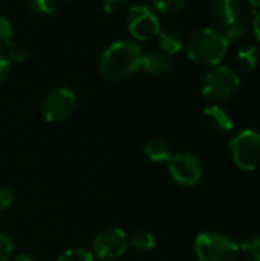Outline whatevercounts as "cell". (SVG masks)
<instances>
[{"label":"cell","mask_w":260,"mask_h":261,"mask_svg":"<svg viewBox=\"0 0 260 261\" xmlns=\"http://www.w3.org/2000/svg\"><path fill=\"white\" fill-rule=\"evenodd\" d=\"M144 54L143 47L135 41H116L104 50L100 61V70L107 80H126L141 67Z\"/></svg>","instance_id":"cell-1"},{"label":"cell","mask_w":260,"mask_h":261,"mask_svg":"<svg viewBox=\"0 0 260 261\" xmlns=\"http://www.w3.org/2000/svg\"><path fill=\"white\" fill-rule=\"evenodd\" d=\"M228 41L222 31L211 28H204L196 31L187 41L185 50L187 57L201 66H216L219 64L228 50Z\"/></svg>","instance_id":"cell-2"},{"label":"cell","mask_w":260,"mask_h":261,"mask_svg":"<svg viewBox=\"0 0 260 261\" xmlns=\"http://www.w3.org/2000/svg\"><path fill=\"white\" fill-rule=\"evenodd\" d=\"M195 252L199 261H236L239 245L225 234L205 231L196 237Z\"/></svg>","instance_id":"cell-3"},{"label":"cell","mask_w":260,"mask_h":261,"mask_svg":"<svg viewBox=\"0 0 260 261\" xmlns=\"http://www.w3.org/2000/svg\"><path fill=\"white\" fill-rule=\"evenodd\" d=\"M239 75L227 66H219L204 75L201 81V93L207 99L218 102L234 96V93L239 90Z\"/></svg>","instance_id":"cell-4"},{"label":"cell","mask_w":260,"mask_h":261,"mask_svg":"<svg viewBox=\"0 0 260 261\" xmlns=\"http://www.w3.org/2000/svg\"><path fill=\"white\" fill-rule=\"evenodd\" d=\"M233 162L244 171H254L260 167V133L251 128L239 132L230 141Z\"/></svg>","instance_id":"cell-5"},{"label":"cell","mask_w":260,"mask_h":261,"mask_svg":"<svg viewBox=\"0 0 260 261\" xmlns=\"http://www.w3.org/2000/svg\"><path fill=\"white\" fill-rule=\"evenodd\" d=\"M172 180L185 188H192L199 184L202 177V165L196 154L192 151H178L167 161Z\"/></svg>","instance_id":"cell-6"},{"label":"cell","mask_w":260,"mask_h":261,"mask_svg":"<svg viewBox=\"0 0 260 261\" xmlns=\"http://www.w3.org/2000/svg\"><path fill=\"white\" fill-rule=\"evenodd\" d=\"M129 249L127 234L116 226L106 228L100 231L92 242L93 257L104 261H113L121 258Z\"/></svg>","instance_id":"cell-7"},{"label":"cell","mask_w":260,"mask_h":261,"mask_svg":"<svg viewBox=\"0 0 260 261\" xmlns=\"http://www.w3.org/2000/svg\"><path fill=\"white\" fill-rule=\"evenodd\" d=\"M75 93L67 87L51 90L43 101V116L48 122H63L75 110Z\"/></svg>","instance_id":"cell-8"},{"label":"cell","mask_w":260,"mask_h":261,"mask_svg":"<svg viewBox=\"0 0 260 261\" xmlns=\"http://www.w3.org/2000/svg\"><path fill=\"white\" fill-rule=\"evenodd\" d=\"M130 34L138 40H149L159 34L161 26L158 17L146 5L132 6L126 15Z\"/></svg>","instance_id":"cell-9"},{"label":"cell","mask_w":260,"mask_h":261,"mask_svg":"<svg viewBox=\"0 0 260 261\" xmlns=\"http://www.w3.org/2000/svg\"><path fill=\"white\" fill-rule=\"evenodd\" d=\"M204 121L207 127L218 135H227L234 128V121L233 116L221 106H208L204 109Z\"/></svg>","instance_id":"cell-10"},{"label":"cell","mask_w":260,"mask_h":261,"mask_svg":"<svg viewBox=\"0 0 260 261\" xmlns=\"http://www.w3.org/2000/svg\"><path fill=\"white\" fill-rule=\"evenodd\" d=\"M141 66L144 67V70L149 75L159 78V76H164V75L172 72L173 61H172L170 55H167L166 52H162V50H152V52L144 54Z\"/></svg>","instance_id":"cell-11"},{"label":"cell","mask_w":260,"mask_h":261,"mask_svg":"<svg viewBox=\"0 0 260 261\" xmlns=\"http://www.w3.org/2000/svg\"><path fill=\"white\" fill-rule=\"evenodd\" d=\"M239 0H213L211 17L221 26L227 28L239 18Z\"/></svg>","instance_id":"cell-12"},{"label":"cell","mask_w":260,"mask_h":261,"mask_svg":"<svg viewBox=\"0 0 260 261\" xmlns=\"http://www.w3.org/2000/svg\"><path fill=\"white\" fill-rule=\"evenodd\" d=\"M158 43H159L161 50L166 52L167 55L178 54L184 47L182 35L175 28H164V29H161L159 34H158Z\"/></svg>","instance_id":"cell-13"},{"label":"cell","mask_w":260,"mask_h":261,"mask_svg":"<svg viewBox=\"0 0 260 261\" xmlns=\"http://www.w3.org/2000/svg\"><path fill=\"white\" fill-rule=\"evenodd\" d=\"M144 154L152 162H167L173 154L170 145L161 138H152L144 145Z\"/></svg>","instance_id":"cell-14"},{"label":"cell","mask_w":260,"mask_h":261,"mask_svg":"<svg viewBox=\"0 0 260 261\" xmlns=\"http://www.w3.org/2000/svg\"><path fill=\"white\" fill-rule=\"evenodd\" d=\"M238 67L244 72H251L257 67L259 52L254 46H245L238 52Z\"/></svg>","instance_id":"cell-15"},{"label":"cell","mask_w":260,"mask_h":261,"mask_svg":"<svg viewBox=\"0 0 260 261\" xmlns=\"http://www.w3.org/2000/svg\"><path fill=\"white\" fill-rule=\"evenodd\" d=\"M156 242L152 232L149 231H139L135 232L132 237H129V248L138 252H150L155 248Z\"/></svg>","instance_id":"cell-16"},{"label":"cell","mask_w":260,"mask_h":261,"mask_svg":"<svg viewBox=\"0 0 260 261\" xmlns=\"http://www.w3.org/2000/svg\"><path fill=\"white\" fill-rule=\"evenodd\" d=\"M247 31H248V21H247V18L239 15L238 20H234L231 24H228L227 28L222 29V34L228 43H234V41H239L241 38H244L247 35Z\"/></svg>","instance_id":"cell-17"},{"label":"cell","mask_w":260,"mask_h":261,"mask_svg":"<svg viewBox=\"0 0 260 261\" xmlns=\"http://www.w3.org/2000/svg\"><path fill=\"white\" fill-rule=\"evenodd\" d=\"M239 252L250 261H260V237H250L244 240L239 246Z\"/></svg>","instance_id":"cell-18"},{"label":"cell","mask_w":260,"mask_h":261,"mask_svg":"<svg viewBox=\"0 0 260 261\" xmlns=\"http://www.w3.org/2000/svg\"><path fill=\"white\" fill-rule=\"evenodd\" d=\"M188 0H152L153 6L161 12L167 15H173L181 12L187 6Z\"/></svg>","instance_id":"cell-19"},{"label":"cell","mask_w":260,"mask_h":261,"mask_svg":"<svg viewBox=\"0 0 260 261\" xmlns=\"http://www.w3.org/2000/svg\"><path fill=\"white\" fill-rule=\"evenodd\" d=\"M93 254L92 251L77 246V248H69L64 251L55 261H93Z\"/></svg>","instance_id":"cell-20"},{"label":"cell","mask_w":260,"mask_h":261,"mask_svg":"<svg viewBox=\"0 0 260 261\" xmlns=\"http://www.w3.org/2000/svg\"><path fill=\"white\" fill-rule=\"evenodd\" d=\"M31 8L43 15H51L57 11L58 0H29Z\"/></svg>","instance_id":"cell-21"},{"label":"cell","mask_w":260,"mask_h":261,"mask_svg":"<svg viewBox=\"0 0 260 261\" xmlns=\"http://www.w3.org/2000/svg\"><path fill=\"white\" fill-rule=\"evenodd\" d=\"M12 43V26L11 23L0 15V50L8 49Z\"/></svg>","instance_id":"cell-22"},{"label":"cell","mask_w":260,"mask_h":261,"mask_svg":"<svg viewBox=\"0 0 260 261\" xmlns=\"http://www.w3.org/2000/svg\"><path fill=\"white\" fill-rule=\"evenodd\" d=\"M12 252H14L12 240L5 232H0V261H11Z\"/></svg>","instance_id":"cell-23"},{"label":"cell","mask_w":260,"mask_h":261,"mask_svg":"<svg viewBox=\"0 0 260 261\" xmlns=\"http://www.w3.org/2000/svg\"><path fill=\"white\" fill-rule=\"evenodd\" d=\"M28 57V50L25 49V46L18 44V43H11V46L8 47V58L12 61H23Z\"/></svg>","instance_id":"cell-24"},{"label":"cell","mask_w":260,"mask_h":261,"mask_svg":"<svg viewBox=\"0 0 260 261\" xmlns=\"http://www.w3.org/2000/svg\"><path fill=\"white\" fill-rule=\"evenodd\" d=\"M14 203V193L8 187H0V211L11 208Z\"/></svg>","instance_id":"cell-25"},{"label":"cell","mask_w":260,"mask_h":261,"mask_svg":"<svg viewBox=\"0 0 260 261\" xmlns=\"http://www.w3.org/2000/svg\"><path fill=\"white\" fill-rule=\"evenodd\" d=\"M126 3L127 0H103V9L107 14H113V12L121 11L126 6Z\"/></svg>","instance_id":"cell-26"},{"label":"cell","mask_w":260,"mask_h":261,"mask_svg":"<svg viewBox=\"0 0 260 261\" xmlns=\"http://www.w3.org/2000/svg\"><path fill=\"white\" fill-rule=\"evenodd\" d=\"M9 69H11V60L0 54V81H3L8 76Z\"/></svg>","instance_id":"cell-27"},{"label":"cell","mask_w":260,"mask_h":261,"mask_svg":"<svg viewBox=\"0 0 260 261\" xmlns=\"http://www.w3.org/2000/svg\"><path fill=\"white\" fill-rule=\"evenodd\" d=\"M253 32L260 43V9L254 11V14H253Z\"/></svg>","instance_id":"cell-28"},{"label":"cell","mask_w":260,"mask_h":261,"mask_svg":"<svg viewBox=\"0 0 260 261\" xmlns=\"http://www.w3.org/2000/svg\"><path fill=\"white\" fill-rule=\"evenodd\" d=\"M14 261H43L41 258H38L37 255H32V254H20L17 255Z\"/></svg>","instance_id":"cell-29"},{"label":"cell","mask_w":260,"mask_h":261,"mask_svg":"<svg viewBox=\"0 0 260 261\" xmlns=\"http://www.w3.org/2000/svg\"><path fill=\"white\" fill-rule=\"evenodd\" d=\"M248 3H251L253 6H256V8H259L260 9V0H247Z\"/></svg>","instance_id":"cell-30"}]
</instances>
